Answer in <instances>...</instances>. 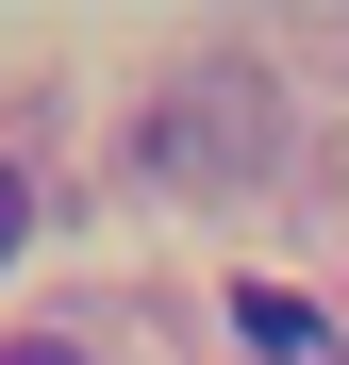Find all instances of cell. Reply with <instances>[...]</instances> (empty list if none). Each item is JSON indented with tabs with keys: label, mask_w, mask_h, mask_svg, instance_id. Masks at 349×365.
Here are the masks:
<instances>
[{
	"label": "cell",
	"mask_w": 349,
	"mask_h": 365,
	"mask_svg": "<svg viewBox=\"0 0 349 365\" xmlns=\"http://www.w3.org/2000/svg\"><path fill=\"white\" fill-rule=\"evenodd\" d=\"M233 316H250V349H266V365H316V316H300V299H283V282H250V299H233Z\"/></svg>",
	"instance_id": "cell-1"
},
{
	"label": "cell",
	"mask_w": 349,
	"mask_h": 365,
	"mask_svg": "<svg viewBox=\"0 0 349 365\" xmlns=\"http://www.w3.org/2000/svg\"><path fill=\"white\" fill-rule=\"evenodd\" d=\"M17 232H34V182H17V166H0V250H17Z\"/></svg>",
	"instance_id": "cell-2"
},
{
	"label": "cell",
	"mask_w": 349,
	"mask_h": 365,
	"mask_svg": "<svg viewBox=\"0 0 349 365\" xmlns=\"http://www.w3.org/2000/svg\"><path fill=\"white\" fill-rule=\"evenodd\" d=\"M0 365H84V349H0Z\"/></svg>",
	"instance_id": "cell-3"
}]
</instances>
